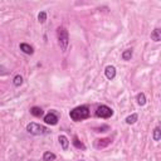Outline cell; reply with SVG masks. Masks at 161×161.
I'll use <instances>...</instances> for the list:
<instances>
[{
  "label": "cell",
  "instance_id": "8",
  "mask_svg": "<svg viewBox=\"0 0 161 161\" xmlns=\"http://www.w3.org/2000/svg\"><path fill=\"white\" fill-rule=\"evenodd\" d=\"M58 141L60 144V147L66 151V150H68V146H69V140H68V137L67 136H64V135H59L58 137Z\"/></svg>",
  "mask_w": 161,
  "mask_h": 161
},
{
  "label": "cell",
  "instance_id": "11",
  "mask_svg": "<svg viewBox=\"0 0 161 161\" xmlns=\"http://www.w3.org/2000/svg\"><path fill=\"white\" fill-rule=\"evenodd\" d=\"M30 113L33 115L34 117H42L43 115H44V111H43L40 107L34 106V107H31V108H30Z\"/></svg>",
  "mask_w": 161,
  "mask_h": 161
},
{
  "label": "cell",
  "instance_id": "4",
  "mask_svg": "<svg viewBox=\"0 0 161 161\" xmlns=\"http://www.w3.org/2000/svg\"><path fill=\"white\" fill-rule=\"evenodd\" d=\"M96 116L100 117V119H110V117L113 116V110L108 106L102 104L97 108V111H96Z\"/></svg>",
  "mask_w": 161,
  "mask_h": 161
},
{
  "label": "cell",
  "instance_id": "19",
  "mask_svg": "<svg viewBox=\"0 0 161 161\" xmlns=\"http://www.w3.org/2000/svg\"><path fill=\"white\" fill-rule=\"evenodd\" d=\"M46 20H47V13L46 12H40L38 14V21L40 24H43V23H46Z\"/></svg>",
  "mask_w": 161,
  "mask_h": 161
},
{
  "label": "cell",
  "instance_id": "1",
  "mask_svg": "<svg viewBox=\"0 0 161 161\" xmlns=\"http://www.w3.org/2000/svg\"><path fill=\"white\" fill-rule=\"evenodd\" d=\"M90 115H91V111L88 108V106H78L76 108H73L72 111H69V117L74 122H79V121L88 119Z\"/></svg>",
  "mask_w": 161,
  "mask_h": 161
},
{
  "label": "cell",
  "instance_id": "20",
  "mask_svg": "<svg viewBox=\"0 0 161 161\" xmlns=\"http://www.w3.org/2000/svg\"><path fill=\"white\" fill-rule=\"evenodd\" d=\"M3 71H6V69H5L3 66H0V76H5V74H6V73H4Z\"/></svg>",
  "mask_w": 161,
  "mask_h": 161
},
{
  "label": "cell",
  "instance_id": "17",
  "mask_svg": "<svg viewBox=\"0 0 161 161\" xmlns=\"http://www.w3.org/2000/svg\"><path fill=\"white\" fill-rule=\"evenodd\" d=\"M152 138H154V141H160V138H161V130H160V127H155V130L152 132Z\"/></svg>",
  "mask_w": 161,
  "mask_h": 161
},
{
  "label": "cell",
  "instance_id": "21",
  "mask_svg": "<svg viewBox=\"0 0 161 161\" xmlns=\"http://www.w3.org/2000/svg\"><path fill=\"white\" fill-rule=\"evenodd\" d=\"M81 161H84V160H81Z\"/></svg>",
  "mask_w": 161,
  "mask_h": 161
},
{
  "label": "cell",
  "instance_id": "5",
  "mask_svg": "<svg viewBox=\"0 0 161 161\" xmlns=\"http://www.w3.org/2000/svg\"><path fill=\"white\" fill-rule=\"evenodd\" d=\"M58 116L54 113V112H49L44 116V122L47 125H50V126H56L58 123Z\"/></svg>",
  "mask_w": 161,
  "mask_h": 161
},
{
  "label": "cell",
  "instance_id": "10",
  "mask_svg": "<svg viewBox=\"0 0 161 161\" xmlns=\"http://www.w3.org/2000/svg\"><path fill=\"white\" fill-rule=\"evenodd\" d=\"M72 144H73V146L76 147V148H78V150H86V145L79 140V138L77 137V136H73V141H72Z\"/></svg>",
  "mask_w": 161,
  "mask_h": 161
},
{
  "label": "cell",
  "instance_id": "3",
  "mask_svg": "<svg viewBox=\"0 0 161 161\" xmlns=\"http://www.w3.org/2000/svg\"><path fill=\"white\" fill-rule=\"evenodd\" d=\"M27 131L30 135H34V136H43V135H48L50 134L49 128H47L46 126L35 123V122H30L27 125Z\"/></svg>",
  "mask_w": 161,
  "mask_h": 161
},
{
  "label": "cell",
  "instance_id": "14",
  "mask_svg": "<svg viewBox=\"0 0 161 161\" xmlns=\"http://www.w3.org/2000/svg\"><path fill=\"white\" fill-rule=\"evenodd\" d=\"M56 159H57L56 154H53L50 151H46L43 154V161H54Z\"/></svg>",
  "mask_w": 161,
  "mask_h": 161
},
{
  "label": "cell",
  "instance_id": "15",
  "mask_svg": "<svg viewBox=\"0 0 161 161\" xmlns=\"http://www.w3.org/2000/svg\"><path fill=\"white\" fill-rule=\"evenodd\" d=\"M136 101H137L138 106H145V104H146V96H145V93H144V92L138 93V94L136 96Z\"/></svg>",
  "mask_w": 161,
  "mask_h": 161
},
{
  "label": "cell",
  "instance_id": "16",
  "mask_svg": "<svg viewBox=\"0 0 161 161\" xmlns=\"http://www.w3.org/2000/svg\"><path fill=\"white\" fill-rule=\"evenodd\" d=\"M132 54H134L132 49H126V50L122 52V59H123V60H131Z\"/></svg>",
  "mask_w": 161,
  "mask_h": 161
},
{
  "label": "cell",
  "instance_id": "2",
  "mask_svg": "<svg viewBox=\"0 0 161 161\" xmlns=\"http://www.w3.org/2000/svg\"><path fill=\"white\" fill-rule=\"evenodd\" d=\"M57 37H58V43H59V47L63 52H66L68 46H69V34H68V30L64 28V27H59L57 28Z\"/></svg>",
  "mask_w": 161,
  "mask_h": 161
},
{
  "label": "cell",
  "instance_id": "12",
  "mask_svg": "<svg viewBox=\"0 0 161 161\" xmlns=\"http://www.w3.org/2000/svg\"><path fill=\"white\" fill-rule=\"evenodd\" d=\"M137 120H138V115L137 113H132L130 116H127L125 121H126L127 125H135L137 122Z\"/></svg>",
  "mask_w": 161,
  "mask_h": 161
},
{
  "label": "cell",
  "instance_id": "13",
  "mask_svg": "<svg viewBox=\"0 0 161 161\" xmlns=\"http://www.w3.org/2000/svg\"><path fill=\"white\" fill-rule=\"evenodd\" d=\"M151 39L154 42H160L161 40V30L159 28H156L151 31Z\"/></svg>",
  "mask_w": 161,
  "mask_h": 161
},
{
  "label": "cell",
  "instance_id": "6",
  "mask_svg": "<svg viewBox=\"0 0 161 161\" xmlns=\"http://www.w3.org/2000/svg\"><path fill=\"white\" fill-rule=\"evenodd\" d=\"M111 142H112L111 138H108V137H106V138H100V140H96V141L93 142V146H94V148L101 150V148L107 147Z\"/></svg>",
  "mask_w": 161,
  "mask_h": 161
},
{
  "label": "cell",
  "instance_id": "18",
  "mask_svg": "<svg viewBox=\"0 0 161 161\" xmlns=\"http://www.w3.org/2000/svg\"><path fill=\"white\" fill-rule=\"evenodd\" d=\"M13 83H14L15 87H20V86L23 84V77H21L20 74H16V76L14 77V79H13Z\"/></svg>",
  "mask_w": 161,
  "mask_h": 161
},
{
  "label": "cell",
  "instance_id": "7",
  "mask_svg": "<svg viewBox=\"0 0 161 161\" xmlns=\"http://www.w3.org/2000/svg\"><path fill=\"white\" fill-rule=\"evenodd\" d=\"M104 74H106L107 79H110V81L115 79V77H116V68L113 66H107L106 69H104Z\"/></svg>",
  "mask_w": 161,
  "mask_h": 161
},
{
  "label": "cell",
  "instance_id": "9",
  "mask_svg": "<svg viewBox=\"0 0 161 161\" xmlns=\"http://www.w3.org/2000/svg\"><path fill=\"white\" fill-rule=\"evenodd\" d=\"M20 50H23L25 54H29V56H31L34 53L33 47L30 44H28V43H20Z\"/></svg>",
  "mask_w": 161,
  "mask_h": 161
}]
</instances>
